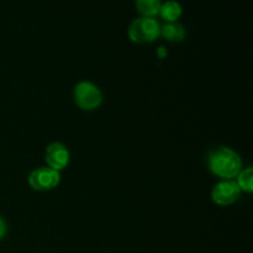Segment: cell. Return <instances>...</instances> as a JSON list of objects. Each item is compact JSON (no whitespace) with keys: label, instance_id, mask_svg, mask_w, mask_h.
Here are the masks:
<instances>
[{"label":"cell","instance_id":"10","mask_svg":"<svg viewBox=\"0 0 253 253\" xmlns=\"http://www.w3.org/2000/svg\"><path fill=\"white\" fill-rule=\"evenodd\" d=\"M236 183L240 190L251 194L253 192V169L252 167L242 168L236 177Z\"/></svg>","mask_w":253,"mask_h":253},{"label":"cell","instance_id":"3","mask_svg":"<svg viewBox=\"0 0 253 253\" xmlns=\"http://www.w3.org/2000/svg\"><path fill=\"white\" fill-rule=\"evenodd\" d=\"M73 98L77 106L82 110H96L103 104V93L98 85L88 81L79 82L74 86Z\"/></svg>","mask_w":253,"mask_h":253},{"label":"cell","instance_id":"1","mask_svg":"<svg viewBox=\"0 0 253 253\" xmlns=\"http://www.w3.org/2000/svg\"><path fill=\"white\" fill-rule=\"evenodd\" d=\"M210 172L221 180L235 179L242 169V160L239 153L226 146H219L207 156Z\"/></svg>","mask_w":253,"mask_h":253},{"label":"cell","instance_id":"7","mask_svg":"<svg viewBox=\"0 0 253 253\" xmlns=\"http://www.w3.org/2000/svg\"><path fill=\"white\" fill-rule=\"evenodd\" d=\"M185 35H187L185 27L178 21L166 22L163 26H161V36L169 42L177 43V42L183 41L185 39Z\"/></svg>","mask_w":253,"mask_h":253},{"label":"cell","instance_id":"2","mask_svg":"<svg viewBox=\"0 0 253 253\" xmlns=\"http://www.w3.org/2000/svg\"><path fill=\"white\" fill-rule=\"evenodd\" d=\"M127 34L135 43H151L161 36V25L155 17L141 16L131 22Z\"/></svg>","mask_w":253,"mask_h":253},{"label":"cell","instance_id":"8","mask_svg":"<svg viewBox=\"0 0 253 253\" xmlns=\"http://www.w3.org/2000/svg\"><path fill=\"white\" fill-rule=\"evenodd\" d=\"M182 5H180L177 0H167V1L162 2V5H161L160 15L167 22L178 21V19H179L180 15H182Z\"/></svg>","mask_w":253,"mask_h":253},{"label":"cell","instance_id":"11","mask_svg":"<svg viewBox=\"0 0 253 253\" xmlns=\"http://www.w3.org/2000/svg\"><path fill=\"white\" fill-rule=\"evenodd\" d=\"M6 230H7L6 222H5L4 219L0 216V240L5 236V234H6Z\"/></svg>","mask_w":253,"mask_h":253},{"label":"cell","instance_id":"4","mask_svg":"<svg viewBox=\"0 0 253 253\" xmlns=\"http://www.w3.org/2000/svg\"><path fill=\"white\" fill-rule=\"evenodd\" d=\"M30 187L37 192H47L57 188L61 183V172L49 167H40L29 174Z\"/></svg>","mask_w":253,"mask_h":253},{"label":"cell","instance_id":"6","mask_svg":"<svg viewBox=\"0 0 253 253\" xmlns=\"http://www.w3.org/2000/svg\"><path fill=\"white\" fill-rule=\"evenodd\" d=\"M44 160H46L47 167L61 172L64 168L68 167L69 161H71V153L66 145L61 142H53L47 146L46 152H44Z\"/></svg>","mask_w":253,"mask_h":253},{"label":"cell","instance_id":"5","mask_svg":"<svg viewBox=\"0 0 253 253\" xmlns=\"http://www.w3.org/2000/svg\"><path fill=\"white\" fill-rule=\"evenodd\" d=\"M241 193L236 180L227 179L220 180L219 183H216L215 187L212 188L210 197H211L214 204L219 205V207H229L239 200Z\"/></svg>","mask_w":253,"mask_h":253},{"label":"cell","instance_id":"9","mask_svg":"<svg viewBox=\"0 0 253 253\" xmlns=\"http://www.w3.org/2000/svg\"><path fill=\"white\" fill-rule=\"evenodd\" d=\"M135 5L141 16L155 17L160 14L162 0H135Z\"/></svg>","mask_w":253,"mask_h":253}]
</instances>
